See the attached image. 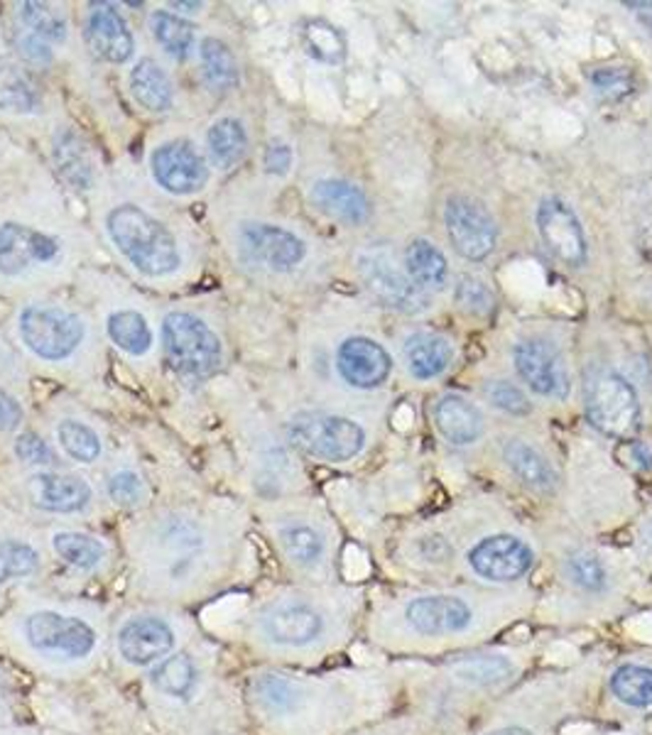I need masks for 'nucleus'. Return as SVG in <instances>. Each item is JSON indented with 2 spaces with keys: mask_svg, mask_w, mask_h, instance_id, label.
<instances>
[{
  "mask_svg": "<svg viewBox=\"0 0 652 735\" xmlns=\"http://www.w3.org/2000/svg\"><path fill=\"white\" fill-rule=\"evenodd\" d=\"M111 617L91 599L30 595L0 611V649L32 675L77 681L109 657Z\"/></svg>",
  "mask_w": 652,
  "mask_h": 735,
  "instance_id": "nucleus-1",
  "label": "nucleus"
},
{
  "mask_svg": "<svg viewBox=\"0 0 652 735\" xmlns=\"http://www.w3.org/2000/svg\"><path fill=\"white\" fill-rule=\"evenodd\" d=\"M141 603L191 605L219 591L207 527L191 515H167L147 532L135 573Z\"/></svg>",
  "mask_w": 652,
  "mask_h": 735,
  "instance_id": "nucleus-2",
  "label": "nucleus"
},
{
  "mask_svg": "<svg viewBox=\"0 0 652 735\" xmlns=\"http://www.w3.org/2000/svg\"><path fill=\"white\" fill-rule=\"evenodd\" d=\"M331 631V617L319 601L297 593L255 599L231 625L233 641L253 655L290 657L322 645Z\"/></svg>",
  "mask_w": 652,
  "mask_h": 735,
  "instance_id": "nucleus-3",
  "label": "nucleus"
},
{
  "mask_svg": "<svg viewBox=\"0 0 652 735\" xmlns=\"http://www.w3.org/2000/svg\"><path fill=\"white\" fill-rule=\"evenodd\" d=\"M197 637L195 617L181 609L137 601L111 617L109 657L119 672L143 677Z\"/></svg>",
  "mask_w": 652,
  "mask_h": 735,
  "instance_id": "nucleus-4",
  "label": "nucleus"
},
{
  "mask_svg": "<svg viewBox=\"0 0 652 735\" xmlns=\"http://www.w3.org/2000/svg\"><path fill=\"white\" fill-rule=\"evenodd\" d=\"M217 665V645L197 637L141 677L143 699L159 728L173 731L211 694L221 679Z\"/></svg>",
  "mask_w": 652,
  "mask_h": 735,
  "instance_id": "nucleus-5",
  "label": "nucleus"
},
{
  "mask_svg": "<svg viewBox=\"0 0 652 735\" xmlns=\"http://www.w3.org/2000/svg\"><path fill=\"white\" fill-rule=\"evenodd\" d=\"M106 231L123 258L145 277L173 275L179 263L175 233L135 204H121L106 216Z\"/></svg>",
  "mask_w": 652,
  "mask_h": 735,
  "instance_id": "nucleus-6",
  "label": "nucleus"
},
{
  "mask_svg": "<svg viewBox=\"0 0 652 735\" xmlns=\"http://www.w3.org/2000/svg\"><path fill=\"white\" fill-rule=\"evenodd\" d=\"M295 449L319 461L346 464L363 452L366 432L358 422L327 412H299L287 424Z\"/></svg>",
  "mask_w": 652,
  "mask_h": 735,
  "instance_id": "nucleus-7",
  "label": "nucleus"
},
{
  "mask_svg": "<svg viewBox=\"0 0 652 735\" xmlns=\"http://www.w3.org/2000/svg\"><path fill=\"white\" fill-rule=\"evenodd\" d=\"M163 350L169 368L185 378H207L223 360L221 341L213 328L187 312L165 316Z\"/></svg>",
  "mask_w": 652,
  "mask_h": 735,
  "instance_id": "nucleus-8",
  "label": "nucleus"
},
{
  "mask_svg": "<svg viewBox=\"0 0 652 735\" xmlns=\"http://www.w3.org/2000/svg\"><path fill=\"white\" fill-rule=\"evenodd\" d=\"M18 332L30 354L49 364H59L77 354L87 334L77 314L52 304H27L20 312Z\"/></svg>",
  "mask_w": 652,
  "mask_h": 735,
  "instance_id": "nucleus-9",
  "label": "nucleus"
},
{
  "mask_svg": "<svg viewBox=\"0 0 652 735\" xmlns=\"http://www.w3.org/2000/svg\"><path fill=\"white\" fill-rule=\"evenodd\" d=\"M589 422L608 439L630 442L640 432L638 392L621 372H598L586 392Z\"/></svg>",
  "mask_w": 652,
  "mask_h": 735,
  "instance_id": "nucleus-10",
  "label": "nucleus"
},
{
  "mask_svg": "<svg viewBox=\"0 0 652 735\" xmlns=\"http://www.w3.org/2000/svg\"><path fill=\"white\" fill-rule=\"evenodd\" d=\"M444 223L452 245L466 260H484L496 250V219L488 214V209L480 201L464 194L449 197L444 207Z\"/></svg>",
  "mask_w": 652,
  "mask_h": 735,
  "instance_id": "nucleus-11",
  "label": "nucleus"
},
{
  "mask_svg": "<svg viewBox=\"0 0 652 735\" xmlns=\"http://www.w3.org/2000/svg\"><path fill=\"white\" fill-rule=\"evenodd\" d=\"M358 272L366 282V290L390 309H400V312H422L430 304V297L417 287L408 272H402L398 265L393 263L386 250H366L358 255Z\"/></svg>",
  "mask_w": 652,
  "mask_h": 735,
  "instance_id": "nucleus-12",
  "label": "nucleus"
},
{
  "mask_svg": "<svg viewBox=\"0 0 652 735\" xmlns=\"http://www.w3.org/2000/svg\"><path fill=\"white\" fill-rule=\"evenodd\" d=\"M245 716L248 711L241 691L231 687V681L219 679L211 694L167 735H245V723L251 721Z\"/></svg>",
  "mask_w": 652,
  "mask_h": 735,
  "instance_id": "nucleus-13",
  "label": "nucleus"
},
{
  "mask_svg": "<svg viewBox=\"0 0 652 735\" xmlns=\"http://www.w3.org/2000/svg\"><path fill=\"white\" fill-rule=\"evenodd\" d=\"M512 360H516V370L526 386L538 392L542 398L566 400L572 390L570 368L562 350L544 338H528L520 341L512 350Z\"/></svg>",
  "mask_w": 652,
  "mask_h": 735,
  "instance_id": "nucleus-14",
  "label": "nucleus"
},
{
  "mask_svg": "<svg viewBox=\"0 0 652 735\" xmlns=\"http://www.w3.org/2000/svg\"><path fill=\"white\" fill-rule=\"evenodd\" d=\"M155 182L175 197L197 194L209 182V165L189 141L163 143L150 157Z\"/></svg>",
  "mask_w": 652,
  "mask_h": 735,
  "instance_id": "nucleus-15",
  "label": "nucleus"
},
{
  "mask_svg": "<svg viewBox=\"0 0 652 735\" xmlns=\"http://www.w3.org/2000/svg\"><path fill=\"white\" fill-rule=\"evenodd\" d=\"M468 567L476 577L496 583H510L526 577L534 564V552L516 535H488L468 549Z\"/></svg>",
  "mask_w": 652,
  "mask_h": 735,
  "instance_id": "nucleus-16",
  "label": "nucleus"
},
{
  "mask_svg": "<svg viewBox=\"0 0 652 735\" xmlns=\"http://www.w3.org/2000/svg\"><path fill=\"white\" fill-rule=\"evenodd\" d=\"M25 495L32 508L47 515H79L91 505L93 488L79 474L67 471H35L27 476Z\"/></svg>",
  "mask_w": 652,
  "mask_h": 735,
  "instance_id": "nucleus-17",
  "label": "nucleus"
},
{
  "mask_svg": "<svg viewBox=\"0 0 652 735\" xmlns=\"http://www.w3.org/2000/svg\"><path fill=\"white\" fill-rule=\"evenodd\" d=\"M534 219H538L540 236L554 258L572 265V268H579V265L586 263L589 245H586L582 221L566 201L560 197L542 199Z\"/></svg>",
  "mask_w": 652,
  "mask_h": 735,
  "instance_id": "nucleus-18",
  "label": "nucleus"
},
{
  "mask_svg": "<svg viewBox=\"0 0 652 735\" xmlns=\"http://www.w3.org/2000/svg\"><path fill=\"white\" fill-rule=\"evenodd\" d=\"M239 241L245 258L273 272H290L307 255L302 238L283 226H273V223H245Z\"/></svg>",
  "mask_w": 652,
  "mask_h": 735,
  "instance_id": "nucleus-19",
  "label": "nucleus"
},
{
  "mask_svg": "<svg viewBox=\"0 0 652 735\" xmlns=\"http://www.w3.org/2000/svg\"><path fill=\"white\" fill-rule=\"evenodd\" d=\"M405 625L417 635L442 637L464 633L474 623V609L458 595L432 593L412 599L402 611Z\"/></svg>",
  "mask_w": 652,
  "mask_h": 735,
  "instance_id": "nucleus-20",
  "label": "nucleus"
},
{
  "mask_svg": "<svg viewBox=\"0 0 652 735\" xmlns=\"http://www.w3.org/2000/svg\"><path fill=\"white\" fill-rule=\"evenodd\" d=\"M59 241L47 233L8 221L0 226V275L18 277L37 265H49L59 258Z\"/></svg>",
  "mask_w": 652,
  "mask_h": 735,
  "instance_id": "nucleus-21",
  "label": "nucleus"
},
{
  "mask_svg": "<svg viewBox=\"0 0 652 735\" xmlns=\"http://www.w3.org/2000/svg\"><path fill=\"white\" fill-rule=\"evenodd\" d=\"M336 368L351 388L373 390L388 380L393 358L378 341L368 336H351L336 350Z\"/></svg>",
  "mask_w": 652,
  "mask_h": 735,
  "instance_id": "nucleus-22",
  "label": "nucleus"
},
{
  "mask_svg": "<svg viewBox=\"0 0 652 735\" xmlns=\"http://www.w3.org/2000/svg\"><path fill=\"white\" fill-rule=\"evenodd\" d=\"M84 35H87L89 49L103 62L125 64L135 52L133 32L119 13V8L111 3L91 5Z\"/></svg>",
  "mask_w": 652,
  "mask_h": 735,
  "instance_id": "nucleus-23",
  "label": "nucleus"
},
{
  "mask_svg": "<svg viewBox=\"0 0 652 735\" xmlns=\"http://www.w3.org/2000/svg\"><path fill=\"white\" fill-rule=\"evenodd\" d=\"M52 554L62 567L79 577H99L111 561V547L84 530H55L49 537Z\"/></svg>",
  "mask_w": 652,
  "mask_h": 735,
  "instance_id": "nucleus-24",
  "label": "nucleus"
},
{
  "mask_svg": "<svg viewBox=\"0 0 652 735\" xmlns=\"http://www.w3.org/2000/svg\"><path fill=\"white\" fill-rule=\"evenodd\" d=\"M312 201L327 216L351 223V226H358L371 216L366 191L346 179H319L312 187Z\"/></svg>",
  "mask_w": 652,
  "mask_h": 735,
  "instance_id": "nucleus-25",
  "label": "nucleus"
},
{
  "mask_svg": "<svg viewBox=\"0 0 652 735\" xmlns=\"http://www.w3.org/2000/svg\"><path fill=\"white\" fill-rule=\"evenodd\" d=\"M277 545H280L283 557L292 564L295 569L312 571L322 567L327 559V539L322 532L309 522H285L277 527Z\"/></svg>",
  "mask_w": 652,
  "mask_h": 735,
  "instance_id": "nucleus-26",
  "label": "nucleus"
},
{
  "mask_svg": "<svg viewBox=\"0 0 652 735\" xmlns=\"http://www.w3.org/2000/svg\"><path fill=\"white\" fill-rule=\"evenodd\" d=\"M434 424L449 444L468 446L484 432V420L476 404L458 396H444L434 408Z\"/></svg>",
  "mask_w": 652,
  "mask_h": 735,
  "instance_id": "nucleus-27",
  "label": "nucleus"
},
{
  "mask_svg": "<svg viewBox=\"0 0 652 735\" xmlns=\"http://www.w3.org/2000/svg\"><path fill=\"white\" fill-rule=\"evenodd\" d=\"M405 364L417 380H432L442 376L446 366L452 364V346L444 336L430 332H417L405 341Z\"/></svg>",
  "mask_w": 652,
  "mask_h": 735,
  "instance_id": "nucleus-28",
  "label": "nucleus"
},
{
  "mask_svg": "<svg viewBox=\"0 0 652 735\" xmlns=\"http://www.w3.org/2000/svg\"><path fill=\"white\" fill-rule=\"evenodd\" d=\"M133 99L150 113H167L175 103L173 81L155 59L143 57L131 69Z\"/></svg>",
  "mask_w": 652,
  "mask_h": 735,
  "instance_id": "nucleus-29",
  "label": "nucleus"
},
{
  "mask_svg": "<svg viewBox=\"0 0 652 735\" xmlns=\"http://www.w3.org/2000/svg\"><path fill=\"white\" fill-rule=\"evenodd\" d=\"M504 459L522 486L538 490V493H552L557 488V474H554L552 464L530 444L510 439L504 446Z\"/></svg>",
  "mask_w": 652,
  "mask_h": 735,
  "instance_id": "nucleus-30",
  "label": "nucleus"
},
{
  "mask_svg": "<svg viewBox=\"0 0 652 735\" xmlns=\"http://www.w3.org/2000/svg\"><path fill=\"white\" fill-rule=\"evenodd\" d=\"M42 552L27 539L0 537V591L35 581L42 573Z\"/></svg>",
  "mask_w": 652,
  "mask_h": 735,
  "instance_id": "nucleus-31",
  "label": "nucleus"
},
{
  "mask_svg": "<svg viewBox=\"0 0 652 735\" xmlns=\"http://www.w3.org/2000/svg\"><path fill=\"white\" fill-rule=\"evenodd\" d=\"M40 91L18 59L0 55V111L35 113L40 109Z\"/></svg>",
  "mask_w": 652,
  "mask_h": 735,
  "instance_id": "nucleus-32",
  "label": "nucleus"
},
{
  "mask_svg": "<svg viewBox=\"0 0 652 735\" xmlns=\"http://www.w3.org/2000/svg\"><path fill=\"white\" fill-rule=\"evenodd\" d=\"M405 272L422 290H444L449 280V263L444 253L430 241L417 238L405 250Z\"/></svg>",
  "mask_w": 652,
  "mask_h": 735,
  "instance_id": "nucleus-33",
  "label": "nucleus"
},
{
  "mask_svg": "<svg viewBox=\"0 0 652 735\" xmlns=\"http://www.w3.org/2000/svg\"><path fill=\"white\" fill-rule=\"evenodd\" d=\"M199 59H201V74L211 91L223 93L239 87L241 71L239 62L233 57L231 47L219 37H205L199 47Z\"/></svg>",
  "mask_w": 652,
  "mask_h": 735,
  "instance_id": "nucleus-34",
  "label": "nucleus"
},
{
  "mask_svg": "<svg viewBox=\"0 0 652 735\" xmlns=\"http://www.w3.org/2000/svg\"><path fill=\"white\" fill-rule=\"evenodd\" d=\"M207 147L219 169H233L248 155V133L239 119H219L209 127Z\"/></svg>",
  "mask_w": 652,
  "mask_h": 735,
  "instance_id": "nucleus-35",
  "label": "nucleus"
},
{
  "mask_svg": "<svg viewBox=\"0 0 652 735\" xmlns=\"http://www.w3.org/2000/svg\"><path fill=\"white\" fill-rule=\"evenodd\" d=\"M55 165L71 187L91 189L96 179V169L89 157L87 145L77 135L64 131L55 137Z\"/></svg>",
  "mask_w": 652,
  "mask_h": 735,
  "instance_id": "nucleus-36",
  "label": "nucleus"
},
{
  "mask_svg": "<svg viewBox=\"0 0 652 735\" xmlns=\"http://www.w3.org/2000/svg\"><path fill=\"white\" fill-rule=\"evenodd\" d=\"M150 32L159 47H163L169 57L181 62L191 55L195 49L197 32L189 20L179 18L173 10H155L150 15Z\"/></svg>",
  "mask_w": 652,
  "mask_h": 735,
  "instance_id": "nucleus-37",
  "label": "nucleus"
},
{
  "mask_svg": "<svg viewBox=\"0 0 652 735\" xmlns=\"http://www.w3.org/2000/svg\"><path fill=\"white\" fill-rule=\"evenodd\" d=\"M109 338L128 356H145L153 348V328H150L147 319L133 309H121L109 316L106 324Z\"/></svg>",
  "mask_w": 652,
  "mask_h": 735,
  "instance_id": "nucleus-38",
  "label": "nucleus"
},
{
  "mask_svg": "<svg viewBox=\"0 0 652 735\" xmlns=\"http://www.w3.org/2000/svg\"><path fill=\"white\" fill-rule=\"evenodd\" d=\"M302 45L312 59L322 64H341L346 59V37L329 20H307L302 27Z\"/></svg>",
  "mask_w": 652,
  "mask_h": 735,
  "instance_id": "nucleus-39",
  "label": "nucleus"
},
{
  "mask_svg": "<svg viewBox=\"0 0 652 735\" xmlns=\"http://www.w3.org/2000/svg\"><path fill=\"white\" fill-rule=\"evenodd\" d=\"M611 694L630 709H652V669L643 665H621L611 675Z\"/></svg>",
  "mask_w": 652,
  "mask_h": 735,
  "instance_id": "nucleus-40",
  "label": "nucleus"
},
{
  "mask_svg": "<svg viewBox=\"0 0 652 735\" xmlns=\"http://www.w3.org/2000/svg\"><path fill=\"white\" fill-rule=\"evenodd\" d=\"M57 442L62 452L77 464H96L101 459L103 444L101 436L96 434L89 424L77 420H62L57 424Z\"/></svg>",
  "mask_w": 652,
  "mask_h": 735,
  "instance_id": "nucleus-41",
  "label": "nucleus"
},
{
  "mask_svg": "<svg viewBox=\"0 0 652 735\" xmlns=\"http://www.w3.org/2000/svg\"><path fill=\"white\" fill-rule=\"evenodd\" d=\"M454 675L476 687H494L512 675V662L504 655H468L452 662Z\"/></svg>",
  "mask_w": 652,
  "mask_h": 735,
  "instance_id": "nucleus-42",
  "label": "nucleus"
},
{
  "mask_svg": "<svg viewBox=\"0 0 652 735\" xmlns=\"http://www.w3.org/2000/svg\"><path fill=\"white\" fill-rule=\"evenodd\" d=\"M18 15L23 20V25L27 32L37 35L45 42H57L62 45L67 40V20H64L55 8H49L47 3H35V0H25V3H18Z\"/></svg>",
  "mask_w": 652,
  "mask_h": 735,
  "instance_id": "nucleus-43",
  "label": "nucleus"
},
{
  "mask_svg": "<svg viewBox=\"0 0 652 735\" xmlns=\"http://www.w3.org/2000/svg\"><path fill=\"white\" fill-rule=\"evenodd\" d=\"M566 579L584 593H604L608 589V571L594 554L576 552L564 561Z\"/></svg>",
  "mask_w": 652,
  "mask_h": 735,
  "instance_id": "nucleus-44",
  "label": "nucleus"
},
{
  "mask_svg": "<svg viewBox=\"0 0 652 735\" xmlns=\"http://www.w3.org/2000/svg\"><path fill=\"white\" fill-rule=\"evenodd\" d=\"M106 495H109L113 505L133 510L145 503L147 488L143 476L133 471V468H119V471H113L109 476V481H106Z\"/></svg>",
  "mask_w": 652,
  "mask_h": 735,
  "instance_id": "nucleus-45",
  "label": "nucleus"
},
{
  "mask_svg": "<svg viewBox=\"0 0 652 735\" xmlns=\"http://www.w3.org/2000/svg\"><path fill=\"white\" fill-rule=\"evenodd\" d=\"M454 300L458 302V307L464 309V312L474 314V316H488L496 307L494 292H490L484 282L476 280L474 275L458 277Z\"/></svg>",
  "mask_w": 652,
  "mask_h": 735,
  "instance_id": "nucleus-46",
  "label": "nucleus"
},
{
  "mask_svg": "<svg viewBox=\"0 0 652 735\" xmlns=\"http://www.w3.org/2000/svg\"><path fill=\"white\" fill-rule=\"evenodd\" d=\"M13 454L25 466L37 468V471H49V468H55L59 461L57 452L52 449L49 442L42 439V436L35 432L18 434L15 444H13Z\"/></svg>",
  "mask_w": 652,
  "mask_h": 735,
  "instance_id": "nucleus-47",
  "label": "nucleus"
},
{
  "mask_svg": "<svg viewBox=\"0 0 652 735\" xmlns=\"http://www.w3.org/2000/svg\"><path fill=\"white\" fill-rule=\"evenodd\" d=\"M486 396L494 408L512 414V417H526V414L532 412V402L528 400L526 392H522L518 386H512V382L508 380L488 382Z\"/></svg>",
  "mask_w": 652,
  "mask_h": 735,
  "instance_id": "nucleus-48",
  "label": "nucleus"
},
{
  "mask_svg": "<svg viewBox=\"0 0 652 735\" xmlns=\"http://www.w3.org/2000/svg\"><path fill=\"white\" fill-rule=\"evenodd\" d=\"M592 83L596 87L598 93L611 96V99H623L630 91H633V81H630V74L623 69H596L592 74Z\"/></svg>",
  "mask_w": 652,
  "mask_h": 735,
  "instance_id": "nucleus-49",
  "label": "nucleus"
},
{
  "mask_svg": "<svg viewBox=\"0 0 652 735\" xmlns=\"http://www.w3.org/2000/svg\"><path fill=\"white\" fill-rule=\"evenodd\" d=\"M15 47H18V55L23 57L30 64H37V67H45V64L55 62V49H52L49 42L40 40L37 35H32V32H20L15 37Z\"/></svg>",
  "mask_w": 652,
  "mask_h": 735,
  "instance_id": "nucleus-50",
  "label": "nucleus"
},
{
  "mask_svg": "<svg viewBox=\"0 0 652 735\" xmlns=\"http://www.w3.org/2000/svg\"><path fill=\"white\" fill-rule=\"evenodd\" d=\"M292 163H295V153L290 145L283 141H273L270 145H267V151L263 155V165H265L267 175L285 177L287 172H290Z\"/></svg>",
  "mask_w": 652,
  "mask_h": 735,
  "instance_id": "nucleus-51",
  "label": "nucleus"
},
{
  "mask_svg": "<svg viewBox=\"0 0 652 735\" xmlns=\"http://www.w3.org/2000/svg\"><path fill=\"white\" fill-rule=\"evenodd\" d=\"M23 422V408L20 402L0 388V432H15Z\"/></svg>",
  "mask_w": 652,
  "mask_h": 735,
  "instance_id": "nucleus-52",
  "label": "nucleus"
},
{
  "mask_svg": "<svg viewBox=\"0 0 652 735\" xmlns=\"http://www.w3.org/2000/svg\"><path fill=\"white\" fill-rule=\"evenodd\" d=\"M628 452H630V461H633L636 468H640V471H652V452L643 442H633Z\"/></svg>",
  "mask_w": 652,
  "mask_h": 735,
  "instance_id": "nucleus-53",
  "label": "nucleus"
},
{
  "mask_svg": "<svg viewBox=\"0 0 652 735\" xmlns=\"http://www.w3.org/2000/svg\"><path fill=\"white\" fill-rule=\"evenodd\" d=\"M630 13H636V18L643 23L648 30H652V3L648 0H636V3H626Z\"/></svg>",
  "mask_w": 652,
  "mask_h": 735,
  "instance_id": "nucleus-54",
  "label": "nucleus"
},
{
  "mask_svg": "<svg viewBox=\"0 0 652 735\" xmlns=\"http://www.w3.org/2000/svg\"><path fill=\"white\" fill-rule=\"evenodd\" d=\"M0 735H40V731H25L18 726H0Z\"/></svg>",
  "mask_w": 652,
  "mask_h": 735,
  "instance_id": "nucleus-55",
  "label": "nucleus"
},
{
  "mask_svg": "<svg viewBox=\"0 0 652 735\" xmlns=\"http://www.w3.org/2000/svg\"><path fill=\"white\" fill-rule=\"evenodd\" d=\"M488 735H532V733L526 731V728H500V731H494Z\"/></svg>",
  "mask_w": 652,
  "mask_h": 735,
  "instance_id": "nucleus-56",
  "label": "nucleus"
},
{
  "mask_svg": "<svg viewBox=\"0 0 652 735\" xmlns=\"http://www.w3.org/2000/svg\"><path fill=\"white\" fill-rule=\"evenodd\" d=\"M169 8H177V10H185V13H197V10L201 8V3H173Z\"/></svg>",
  "mask_w": 652,
  "mask_h": 735,
  "instance_id": "nucleus-57",
  "label": "nucleus"
},
{
  "mask_svg": "<svg viewBox=\"0 0 652 735\" xmlns=\"http://www.w3.org/2000/svg\"><path fill=\"white\" fill-rule=\"evenodd\" d=\"M3 605H5V601H3V599H0V611H3Z\"/></svg>",
  "mask_w": 652,
  "mask_h": 735,
  "instance_id": "nucleus-58",
  "label": "nucleus"
}]
</instances>
